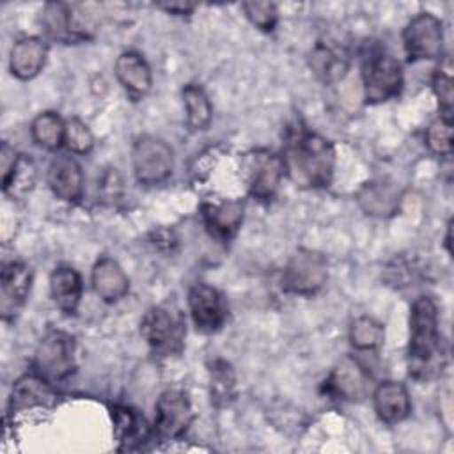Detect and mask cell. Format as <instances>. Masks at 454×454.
<instances>
[{
	"label": "cell",
	"mask_w": 454,
	"mask_h": 454,
	"mask_svg": "<svg viewBox=\"0 0 454 454\" xmlns=\"http://www.w3.org/2000/svg\"><path fill=\"white\" fill-rule=\"evenodd\" d=\"M99 9V4H67V32L71 41H85L96 34Z\"/></svg>",
	"instance_id": "83f0119b"
},
{
	"label": "cell",
	"mask_w": 454,
	"mask_h": 454,
	"mask_svg": "<svg viewBox=\"0 0 454 454\" xmlns=\"http://www.w3.org/2000/svg\"><path fill=\"white\" fill-rule=\"evenodd\" d=\"M193 417L188 394L179 388H167L156 401L153 431L161 440H179L192 426Z\"/></svg>",
	"instance_id": "9c48e42d"
},
{
	"label": "cell",
	"mask_w": 454,
	"mask_h": 454,
	"mask_svg": "<svg viewBox=\"0 0 454 454\" xmlns=\"http://www.w3.org/2000/svg\"><path fill=\"white\" fill-rule=\"evenodd\" d=\"M433 92L438 98L442 115L452 117V105H454V87H452V64L450 57H443L440 66L436 67L433 80Z\"/></svg>",
	"instance_id": "f546056e"
},
{
	"label": "cell",
	"mask_w": 454,
	"mask_h": 454,
	"mask_svg": "<svg viewBox=\"0 0 454 454\" xmlns=\"http://www.w3.org/2000/svg\"><path fill=\"white\" fill-rule=\"evenodd\" d=\"M64 133L66 122L57 112L51 110L37 114L30 124L32 140L46 151H57L64 144Z\"/></svg>",
	"instance_id": "484cf974"
},
{
	"label": "cell",
	"mask_w": 454,
	"mask_h": 454,
	"mask_svg": "<svg viewBox=\"0 0 454 454\" xmlns=\"http://www.w3.org/2000/svg\"><path fill=\"white\" fill-rule=\"evenodd\" d=\"M174 151L163 138L142 135L131 147V168L144 186L165 183L174 172Z\"/></svg>",
	"instance_id": "52a82bcc"
},
{
	"label": "cell",
	"mask_w": 454,
	"mask_h": 454,
	"mask_svg": "<svg viewBox=\"0 0 454 454\" xmlns=\"http://www.w3.org/2000/svg\"><path fill=\"white\" fill-rule=\"evenodd\" d=\"M43 27L50 37L71 41L67 32V4L48 2L43 9Z\"/></svg>",
	"instance_id": "1f68e13d"
},
{
	"label": "cell",
	"mask_w": 454,
	"mask_h": 454,
	"mask_svg": "<svg viewBox=\"0 0 454 454\" xmlns=\"http://www.w3.org/2000/svg\"><path fill=\"white\" fill-rule=\"evenodd\" d=\"M64 144L73 154H87L94 147V135L80 119H69L66 121Z\"/></svg>",
	"instance_id": "836d02e7"
},
{
	"label": "cell",
	"mask_w": 454,
	"mask_h": 454,
	"mask_svg": "<svg viewBox=\"0 0 454 454\" xmlns=\"http://www.w3.org/2000/svg\"><path fill=\"white\" fill-rule=\"evenodd\" d=\"M310 69L323 83H335L344 78L349 69L348 55L326 43H317L310 53Z\"/></svg>",
	"instance_id": "603a6c76"
},
{
	"label": "cell",
	"mask_w": 454,
	"mask_h": 454,
	"mask_svg": "<svg viewBox=\"0 0 454 454\" xmlns=\"http://www.w3.org/2000/svg\"><path fill=\"white\" fill-rule=\"evenodd\" d=\"M158 7L165 9L167 12H172V14H190L195 5L193 4H186V2H170V4H158Z\"/></svg>",
	"instance_id": "d590c367"
},
{
	"label": "cell",
	"mask_w": 454,
	"mask_h": 454,
	"mask_svg": "<svg viewBox=\"0 0 454 454\" xmlns=\"http://www.w3.org/2000/svg\"><path fill=\"white\" fill-rule=\"evenodd\" d=\"M50 294L53 303L64 314H74L83 294L82 275L73 266H57L50 275Z\"/></svg>",
	"instance_id": "44dd1931"
},
{
	"label": "cell",
	"mask_w": 454,
	"mask_h": 454,
	"mask_svg": "<svg viewBox=\"0 0 454 454\" xmlns=\"http://www.w3.org/2000/svg\"><path fill=\"white\" fill-rule=\"evenodd\" d=\"M408 369L415 380H429L438 369L442 339L438 330V307L433 298L419 296L410 309Z\"/></svg>",
	"instance_id": "7a4b0ae2"
},
{
	"label": "cell",
	"mask_w": 454,
	"mask_h": 454,
	"mask_svg": "<svg viewBox=\"0 0 454 454\" xmlns=\"http://www.w3.org/2000/svg\"><path fill=\"white\" fill-rule=\"evenodd\" d=\"M53 387L55 385L48 383L35 372L21 376L12 385L11 397H9V413L25 411L37 406L39 408L50 406L57 397Z\"/></svg>",
	"instance_id": "d6986e66"
},
{
	"label": "cell",
	"mask_w": 454,
	"mask_h": 454,
	"mask_svg": "<svg viewBox=\"0 0 454 454\" xmlns=\"http://www.w3.org/2000/svg\"><path fill=\"white\" fill-rule=\"evenodd\" d=\"M403 46L410 62L433 60L442 55L443 23L431 12H419L403 30Z\"/></svg>",
	"instance_id": "30bf717a"
},
{
	"label": "cell",
	"mask_w": 454,
	"mask_h": 454,
	"mask_svg": "<svg viewBox=\"0 0 454 454\" xmlns=\"http://www.w3.org/2000/svg\"><path fill=\"white\" fill-rule=\"evenodd\" d=\"M399 195L392 184L383 181L367 183L358 192V204L360 207L372 216H387L397 209Z\"/></svg>",
	"instance_id": "d4e9b609"
},
{
	"label": "cell",
	"mask_w": 454,
	"mask_h": 454,
	"mask_svg": "<svg viewBox=\"0 0 454 454\" xmlns=\"http://www.w3.org/2000/svg\"><path fill=\"white\" fill-rule=\"evenodd\" d=\"M200 216L209 236L220 243H227L238 234L243 223L245 204L243 200L204 202L200 206Z\"/></svg>",
	"instance_id": "5bb4252c"
},
{
	"label": "cell",
	"mask_w": 454,
	"mask_h": 454,
	"mask_svg": "<svg viewBox=\"0 0 454 454\" xmlns=\"http://www.w3.org/2000/svg\"><path fill=\"white\" fill-rule=\"evenodd\" d=\"M21 154H18L14 151V147H11L7 142L2 144V156H0V170H2V186L9 183L18 161H20Z\"/></svg>",
	"instance_id": "e575fe53"
},
{
	"label": "cell",
	"mask_w": 454,
	"mask_h": 454,
	"mask_svg": "<svg viewBox=\"0 0 454 454\" xmlns=\"http://www.w3.org/2000/svg\"><path fill=\"white\" fill-rule=\"evenodd\" d=\"M371 387L369 371L353 356H344L333 367L325 381V390L342 401H358L365 397Z\"/></svg>",
	"instance_id": "4fadbf2b"
},
{
	"label": "cell",
	"mask_w": 454,
	"mask_h": 454,
	"mask_svg": "<svg viewBox=\"0 0 454 454\" xmlns=\"http://www.w3.org/2000/svg\"><path fill=\"white\" fill-rule=\"evenodd\" d=\"M46 181L53 195L67 204H76L83 197V172L73 156H55L48 165Z\"/></svg>",
	"instance_id": "9a60e30c"
},
{
	"label": "cell",
	"mask_w": 454,
	"mask_h": 454,
	"mask_svg": "<svg viewBox=\"0 0 454 454\" xmlns=\"http://www.w3.org/2000/svg\"><path fill=\"white\" fill-rule=\"evenodd\" d=\"M372 404L378 419L385 424H397L410 417L411 399L408 388L399 381H381L372 392Z\"/></svg>",
	"instance_id": "2e32d148"
},
{
	"label": "cell",
	"mask_w": 454,
	"mask_h": 454,
	"mask_svg": "<svg viewBox=\"0 0 454 454\" xmlns=\"http://www.w3.org/2000/svg\"><path fill=\"white\" fill-rule=\"evenodd\" d=\"M286 176L284 158L270 149H252L241 156V177L248 193L261 200L270 202Z\"/></svg>",
	"instance_id": "5b68a950"
},
{
	"label": "cell",
	"mask_w": 454,
	"mask_h": 454,
	"mask_svg": "<svg viewBox=\"0 0 454 454\" xmlns=\"http://www.w3.org/2000/svg\"><path fill=\"white\" fill-rule=\"evenodd\" d=\"M114 69H115V76H117L119 83L124 87V90L131 98L140 99L151 90L153 74H151V67L142 53L133 51V50L122 51L117 57Z\"/></svg>",
	"instance_id": "ffe728a7"
},
{
	"label": "cell",
	"mask_w": 454,
	"mask_h": 454,
	"mask_svg": "<svg viewBox=\"0 0 454 454\" xmlns=\"http://www.w3.org/2000/svg\"><path fill=\"white\" fill-rule=\"evenodd\" d=\"M209 394L215 406H227L236 397V372L227 360L209 364Z\"/></svg>",
	"instance_id": "4316f807"
},
{
	"label": "cell",
	"mask_w": 454,
	"mask_h": 454,
	"mask_svg": "<svg viewBox=\"0 0 454 454\" xmlns=\"http://www.w3.org/2000/svg\"><path fill=\"white\" fill-rule=\"evenodd\" d=\"M284 165L289 179L300 188H326L335 168V147L319 133L296 122L287 129Z\"/></svg>",
	"instance_id": "6da1fadb"
},
{
	"label": "cell",
	"mask_w": 454,
	"mask_h": 454,
	"mask_svg": "<svg viewBox=\"0 0 454 454\" xmlns=\"http://www.w3.org/2000/svg\"><path fill=\"white\" fill-rule=\"evenodd\" d=\"M181 98L190 131H206L213 119V106L206 90L199 83H186L181 90Z\"/></svg>",
	"instance_id": "cb8c5ba5"
},
{
	"label": "cell",
	"mask_w": 454,
	"mask_h": 454,
	"mask_svg": "<svg viewBox=\"0 0 454 454\" xmlns=\"http://www.w3.org/2000/svg\"><path fill=\"white\" fill-rule=\"evenodd\" d=\"M328 278V259L316 250L298 248L282 271V289L289 294L314 296Z\"/></svg>",
	"instance_id": "ba28073f"
},
{
	"label": "cell",
	"mask_w": 454,
	"mask_h": 454,
	"mask_svg": "<svg viewBox=\"0 0 454 454\" xmlns=\"http://www.w3.org/2000/svg\"><path fill=\"white\" fill-rule=\"evenodd\" d=\"M445 247H447V250L450 252V223H449V227H447V236H445Z\"/></svg>",
	"instance_id": "8d00e7d4"
},
{
	"label": "cell",
	"mask_w": 454,
	"mask_h": 454,
	"mask_svg": "<svg viewBox=\"0 0 454 454\" xmlns=\"http://www.w3.org/2000/svg\"><path fill=\"white\" fill-rule=\"evenodd\" d=\"M32 367L51 385L67 380L76 369L74 337L64 330H48L37 342Z\"/></svg>",
	"instance_id": "277c9868"
},
{
	"label": "cell",
	"mask_w": 454,
	"mask_h": 454,
	"mask_svg": "<svg viewBox=\"0 0 454 454\" xmlns=\"http://www.w3.org/2000/svg\"><path fill=\"white\" fill-rule=\"evenodd\" d=\"M362 83L367 103L388 101L403 89L401 64L385 50L372 48L362 60Z\"/></svg>",
	"instance_id": "8992f818"
},
{
	"label": "cell",
	"mask_w": 454,
	"mask_h": 454,
	"mask_svg": "<svg viewBox=\"0 0 454 454\" xmlns=\"http://www.w3.org/2000/svg\"><path fill=\"white\" fill-rule=\"evenodd\" d=\"M140 333L156 356H176L184 349L186 319L181 309L170 301L151 307L142 321Z\"/></svg>",
	"instance_id": "3957f363"
},
{
	"label": "cell",
	"mask_w": 454,
	"mask_h": 454,
	"mask_svg": "<svg viewBox=\"0 0 454 454\" xmlns=\"http://www.w3.org/2000/svg\"><path fill=\"white\" fill-rule=\"evenodd\" d=\"M90 282L94 293L106 303H115L129 293L128 275L124 273L121 264L108 255H103L96 261V264L92 266Z\"/></svg>",
	"instance_id": "ac0fdd59"
},
{
	"label": "cell",
	"mask_w": 454,
	"mask_h": 454,
	"mask_svg": "<svg viewBox=\"0 0 454 454\" xmlns=\"http://www.w3.org/2000/svg\"><path fill=\"white\" fill-rule=\"evenodd\" d=\"M426 145L433 154L450 156L452 153V117H436L426 129Z\"/></svg>",
	"instance_id": "4dcf8cb0"
},
{
	"label": "cell",
	"mask_w": 454,
	"mask_h": 454,
	"mask_svg": "<svg viewBox=\"0 0 454 454\" xmlns=\"http://www.w3.org/2000/svg\"><path fill=\"white\" fill-rule=\"evenodd\" d=\"M48 57V46L39 37H21L18 39L9 53V69L11 74L21 82L35 78Z\"/></svg>",
	"instance_id": "e0dca14e"
},
{
	"label": "cell",
	"mask_w": 454,
	"mask_h": 454,
	"mask_svg": "<svg viewBox=\"0 0 454 454\" xmlns=\"http://www.w3.org/2000/svg\"><path fill=\"white\" fill-rule=\"evenodd\" d=\"M32 289V271L20 261L4 264L0 275V314L4 321H14L27 303Z\"/></svg>",
	"instance_id": "7c38bea8"
},
{
	"label": "cell",
	"mask_w": 454,
	"mask_h": 454,
	"mask_svg": "<svg viewBox=\"0 0 454 454\" xmlns=\"http://www.w3.org/2000/svg\"><path fill=\"white\" fill-rule=\"evenodd\" d=\"M241 9L247 20L262 32H273L278 21V11L273 2H243Z\"/></svg>",
	"instance_id": "d6a6232c"
},
{
	"label": "cell",
	"mask_w": 454,
	"mask_h": 454,
	"mask_svg": "<svg viewBox=\"0 0 454 454\" xmlns=\"http://www.w3.org/2000/svg\"><path fill=\"white\" fill-rule=\"evenodd\" d=\"M114 433L119 440L121 450H131L142 447L151 438V427L145 419L129 406H114L112 408Z\"/></svg>",
	"instance_id": "7402d4cb"
},
{
	"label": "cell",
	"mask_w": 454,
	"mask_h": 454,
	"mask_svg": "<svg viewBox=\"0 0 454 454\" xmlns=\"http://www.w3.org/2000/svg\"><path fill=\"white\" fill-rule=\"evenodd\" d=\"M188 309L195 328L202 333L218 332L229 317V303L216 287L197 282L188 291Z\"/></svg>",
	"instance_id": "8fae6325"
},
{
	"label": "cell",
	"mask_w": 454,
	"mask_h": 454,
	"mask_svg": "<svg viewBox=\"0 0 454 454\" xmlns=\"http://www.w3.org/2000/svg\"><path fill=\"white\" fill-rule=\"evenodd\" d=\"M385 340V328L371 316L356 317L349 326V342L358 351H374Z\"/></svg>",
	"instance_id": "f1b7e54d"
}]
</instances>
